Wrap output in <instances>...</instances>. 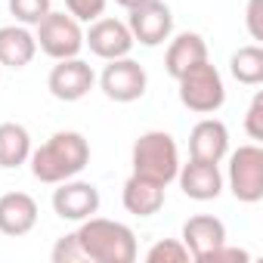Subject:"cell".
I'll return each mask as SVG.
<instances>
[{"mask_svg":"<svg viewBox=\"0 0 263 263\" xmlns=\"http://www.w3.org/2000/svg\"><path fill=\"white\" fill-rule=\"evenodd\" d=\"M28 164H31V177L37 183L56 186L62 180L78 177L90 164V143L78 130H56L47 143L31 149Z\"/></svg>","mask_w":263,"mask_h":263,"instance_id":"6da1fadb","label":"cell"},{"mask_svg":"<svg viewBox=\"0 0 263 263\" xmlns=\"http://www.w3.org/2000/svg\"><path fill=\"white\" fill-rule=\"evenodd\" d=\"M78 241L84 257L93 263H134L137 260V235L127 223L108 217H87L78 226Z\"/></svg>","mask_w":263,"mask_h":263,"instance_id":"7a4b0ae2","label":"cell"},{"mask_svg":"<svg viewBox=\"0 0 263 263\" xmlns=\"http://www.w3.org/2000/svg\"><path fill=\"white\" fill-rule=\"evenodd\" d=\"M130 164H134L137 177H146L158 186L177 183V171H180L177 140L167 130H146L134 143V149H130Z\"/></svg>","mask_w":263,"mask_h":263,"instance_id":"3957f363","label":"cell"},{"mask_svg":"<svg viewBox=\"0 0 263 263\" xmlns=\"http://www.w3.org/2000/svg\"><path fill=\"white\" fill-rule=\"evenodd\" d=\"M177 93H180V102L195 111V115H214L223 108L226 102V84H223V74L208 62H198L195 68H189L186 74L177 78Z\"/></svg>","mask_w":263,"mask_h":263,"instance_id":"277c9868","label":"cell"},{"mask_svg":"<svg viewBox=\"0 0 263 263\" xmlns=\"http://www.w3.org/2000/svg\"><path fill=\"white\" fill-rule=\"evenodd\" d=\"M226 158H229V167L223 183L229 186L232 198L241 204H257L263 198V149L257 143H248L229 152Z\"/></svg>","mask_w":263,"mask_h":263,"instance_id":"5b68a950","label":"cell"},{"mask_svg":"<svg viewBox=\"0 0 263 263\" xmlns=\"http://www.w3.org/2000/svg\"><path fill=\"white\" fill-rule=\"evenodd\" d=\"M34 41H37V50L47 53L50 59H71V56H81L84 50V28L71 13L50 10L34 25Z\"/></svg>","mask_w":263,"mask_h":263,"instance_id":"8992f818","label":"cell"},{"mask_svg":"<svg viewBox=\"0 0 263 263\" xmlns=\"http://www.w3.org/2000/svg\"><path fill=\"white\" fill-rule=\"evenodd\" d=\"M99 90L105 93V99L127 105V102H137V99L146 96L149 74H146V68L137 59H130V56L108 59L102 74H99Z\"/></svg>","mask_w":263,"mask_h":263,"instance_id":"52a82bcc","label":"cell"},{"mask_svg":"<svg viewBox=\"0 0 263 263\" xmlns=\"http://www.w3.org/2000/svg\"><path fill=\"white\" fill-rule=\"evenodd\" d=\"M127 28L137 44L161 47L174 34V13L164 0H143V4L127 10Z\"/></svg>","mask_w":263,"mask_h":263,"instance_id":"ba28073f","label":"cell"},{"mask_svg":"<svg viewBox=\"0 0 263 263\" xmlns=\"http://www.w3.org/2000/svg\"><path fill=\"white\" fill-rule=\"evenodd\" d=\"M93 87H96V71H93L90 62H84L81 56L56 59V65L50 68V78H47V90H50V96L59 99V102H78V99H84Z\"/></svg>","mask_w":263,"mask_h":263,"instance_id":"9c48e42d","label":"cell"},{"mask_svg":"<svg viewBox=\"0 0 263 263\" xmlns=\"http://www.w3.org/2000/svg\"><path fill=\"white\" fill-rule=\"evenodd\" d=\"M134 34H130L127 22L121 19H111V16H99L93 22H87V31H84V47H90V53L102 62L108 59H121V56H130L134 50Z\"/></svg>","mask_w":263,"mask_h":263,"instance_id":"30bf717a","label":"cell"},{"mask_svg":"<svg viewBox=\"0 0 263 263\" xmlns=\"http://www.w3.org/2000/svg\"><path fill=\"white\" fill-rule=\"evenodd\" d=\"M99 204H102L99 189L93 183H87V180L71 177V180L56 183V189H53V211H56L59 220L81 223V220L99 214Z\"/></svg>","mask_w":263,"mask_h":263,"instance_id":"8fae6325","label":"cell"},{"mask_svg":"<svg viewBox=\"0 0 263 263\" xmlns=\"http://www.w3.org/2000/svg\"><path fill=\"white\" fill-rule=\"evenodd\" d=\"M180 241L186 245L189 257L198 260V263H208L211 254L226 245V223L214 214H195L183 223V232H180Z\"/></svg>","mask_w":263,"mask_h":263,"instance_id":"7c38bea8","label":"cell"},{"mask_svg":"<svg viewBox=\"0 0 263 263\" xmlns=\"http://www.w3.org/2000/svg\"><path fill=\"white\" fill-rule=\"evenodd\" d=\"M229 155V127L220 118H201L189 134V158L220 164Z\"/></svg>","mask_w":263,"mask_h":263,"instance_id":"4fadbf2b","label":"cell"},{"mask_svg":"<svg viewBox=\"0 0 263 263\" xmlns=\"http://www.w3.org/2000/svg\"><path fill=\"white\" fill-rule=\"evenodd\" d=\"M177 183H180L183 195L192 198V201H214L223 192L220 164H208V161H195V158H189L186 164H180Z\"/></svg>","mask_w":263,"mask_h":263,"instance_id":"5bb4252c","label":"cell"},{"mask_svg":"<svg viewBox=\"0 0 263 263\" xmlns=\"http://www.w3.org/2000/svg\"><path fill=\"white\" fill-rule=\"evenodd\" d=\"M167 201V186H158L146 177H137V174H130L124 189H121V204L127 214H134V217H155Z\"/></svg>","mask_w":263,"mask_h":263,"instance_id":"9a60e30c","label":"cell"},{"mask_svg":"<svg viewBox=\"0 0 263 263\" xmlns=\"http://www.w3.org/2000/svg\"><path fill=\"white\" fill-rule=\"evenodd\" d=\"M37 201L28 192H7L0 195V232L10 238H22L37 226Z\"/></svg>","mask_w":263,"mask_h":263,"instance_id":"2e32d148","label":"cell"},{"mask_svg":"<svg viewBox=\"0 0 263 263\" xmlns=\"http://www.w3.org/2000/svg\"><path fill=\"white\" fill-rule=\"evenodd\" d=\"M198 62H208V41L198 31H180L167 37V53H164V68L177 81Z\"/></svg>","mask_w":263,"mask_h":263,"instance_id":"e0dca14e","label":"cell"},{"mask_svg":"<svg viewBox=\"0 0 263 263\" xmlns=\"http://www.w3.org/2000/svg\"><path fill=\"white\" fill-rule=\"evenodd\" d=\"M37 56V41L28 25H4L0 28V68H25Z\"/></svg>","mask_w":263,"mask_h":263,"instance_id":"ac0fdd59","label":"cell"},{"mask_svg":"<svg viewBox=\"0 0 263 263\" xmlns=\"http://www.w3.org/2000/svg\"><path fill=\"white\" fill-rule=\"evenodd\" d=\"M31 134L28 127L16 124V121H4L0 124V167L4 171H16L22 164H28L31 158Z\"/></svg>","mask_w":263,"mask_h":263,"instance_id":"d6986e66","label":"cell"},{"mask_svg":"<svg viewBox=\"0 0 263 263\" xmlns=\"http://www.w3.org/2000/svg\"><path fill=\"white\" fill-rule=\"evenodd\" d=\"M229 74L245 87H260L263 84V47L260 44L238 47L229 56Z\"/></svg>","mask_w":263,"mask_h":263,"instance_id":"ffe728a7","label":"cell"},{"mask_svg":"<svg viewBox=\"0 0 263 263\" xmlns=\"http://www.w3.org/2000/svg\"><path fill=\"white\" fill-rule=\"evenodd\" d=\"M7 10L19 25L34 28L53 7H50V0H7Z\"/></svg>","mask_w":263,"mask_h":263,"instance_id":"44dd1931","label":"cell"},{"mask_svg":"<svg viewBox=\"0 0 263 263\" xmlns=\"http://www.w3.org/2000/svg\"><path fill=\"white\" fill-rule=\"evenodd\" d=\"M192 260L180 238H161L146 251V263H186Z\"/></svg>","mask_w":263,"mask_h":263,"instance_id":"7402d4cb","label":"cell"},{"mask_svg":"<svg viewBox=\"0 0 263 263\" xmlns=\"http://www.w3.org/2000/svg\"><path fill=\"white\" fill-rule=\"evenodd\" d=\"M50 260L53 263H81V260H87L84 257V248L78 241V232H68V235L56 238V245L50 251Z\"/></svg>","mask_w":263,"mask_h":263,"instance_id":"603a6c76","label":"cell"},{"mask_svg":"<svg viewBox=\"0 0 263 263\" xmlns=\"http://www.w3.org/2000/svg\"><path fill=\"white\" fill-rule=\"evenodd\" d=\"M105 4L108 0H65V13H71L81 25H87L105 13Z\"/></svg>","mask_w":263,"mask_h":263,"instance_id":"cb8c5ba5","label":"cell"},{"mask_svg":"<svg viewBox=\"0 0 263 263\" xmlns=\"http://www.w3.org/2000/svg\"><path fill=\"white\" fill-rule=\"evenodd\" d=\"M245 134H248L254 143L263 140V93H260V90L254 93V99H251V105H248V111H245Z\"/></svg>","mask_w":263,"mask_h":263,"instance_id":"d4e9b609","label":"cell"},{"mask_svg":"<svg viewBox=\"0 0 263 263\" xmlns=\"http://www.w3.org/2000/svg\"><path fill=\"white\" fill-rule=\"evenodd\" d=\"M245 28L251 41H263V0H248L245 7Z\"/></svg>","mask_w":263,"mask_h":263,"instance_id":"484cf974","label":"cell"},{"mask_svg":"<svg viewBox=\"0 0 263 263\" xmlns=\"http://www.w3.org/2000/svg\"><path fill=\"white\" fill-rule=\"evenodd\" d=\"M217 260H238V263H248V260H251V254H248V251H241V248L220 245V248L211 254V260H208V263H217Z\"/></svg>","mask_w":263,"mask_h":263,"instance_id":"4316f807","label":"cell"},{"mask_svg":"<svg viewBox=\"0 0 263 263\" xmlns=\"http://www.w3.org/2000/svg\"><path fill=\"white\" fill-rule=\"evenodd\" d=\"M118 7H124V10H130V7H137V4H143V0H115Z\"/></svg>","mask_w":263,"mask_h":263,"instance_id":"83f0119b","label":"cell"}]
</instances>
